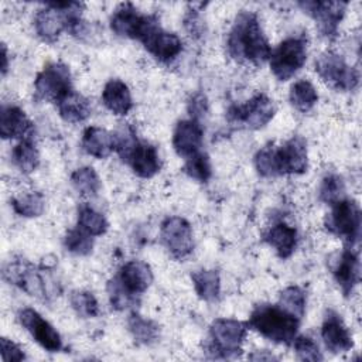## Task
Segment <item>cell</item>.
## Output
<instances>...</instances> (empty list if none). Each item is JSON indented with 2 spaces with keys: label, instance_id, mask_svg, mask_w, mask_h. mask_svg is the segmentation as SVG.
<instances>
[{
  "label": "cell",
  "instance_id": "cell-1",
  "mask_svg": "<svg viewBox=\"0 0 362 362\" xmlns=\"http://www.w3.org/2000/svg\"><path fill=\"white\" fill-rule=\"evenodd\" d=\"M229 55L240 64L260 65L269 59L272 48L259 18L252 11L236 16L226 41Z\"/></svg>",
  "mask_w": 362,
  "mask_h": 362
},
{
  "label": "cell",
  "instance_id": "cell-2",
  "mask_svg": "<svg viewBox=\"0 0 362 362\" xmlns=\"http://www.w3.org/2000/svg\"><path fill=\"white\" fill-rule=\"evenodd\" d=\"M300 321L301 320L288 314L279 305L259 304L252 310L246 324L249 328L276 344L291 345L297 337Z\"/></svg>",
  "mask_w": 362,
  "mask_h": 362
},
{
  "label": "cell",
  "instance_id": "cell-3",
  "mask_svg": "<svg viewBox=\"0 0 362 362\" xmlns=\"http://www.w3.org/2000/svg\"><path fill=\"white\" fill-rule=\"evenodd\" d=\"M247 324L233 318H216L209 325L205 354L212 359H233L240 356Z\"/></svg>",
  "mask_w": 362,
  "mask_h": 362
},
{
  "label": "cell",
  "instance_id": "cell-4",
  "mask_svg": "<svg viewBox=\"0 0 362 362\" xmlns=\"http://www.w3.org/2000/svg\"><path fill=\"white\" fill-rule=\"evenodd\" d=\"M42 272V269L34 267L25 259H16L10 260L3 267V279L10 284L20 287L28 296L47 301L51 296H55L57 291L52 290L55 288V284H49L48 281L51 280H47Z\"/></svg>",
  "mask_w": 362,
  "mask_h": 362
},
{
  "label": "cell",
  "instance_id": "cell-5",
  "mask_svg": "<svg viewBox=\"0 0 362 362\" xmlns=\"http://www.w3.org/2000/svg\"><path fill=\"white\" fill-rule=\"evenodd\" d=\"M307 61V41L303 37H288L270 52L269 64L279 81L294 76Z\"/></svg>",
  "mask_w": 362,
  "mask_h": 362
},
{
  "label": "cell",
  "instance_id": "cell-6",
  "mask_svg": "<svg viewBox=\"0 0 362 362\" xmlns=\"http://www.w3.org/2000/svg\"><path fill=\"white\" fill-rule=\"evenodd\" d=\"M325 229L342 238L352 247L361 235V209L354 199H341L331 205V212L324 219Z\"/></svg>",
  "mask_w": 362,
  "mask_h": 362
},
{
  "label": "cell",
  "instance_id": "cell-7",
  "mask_svg": "<svg viewBox=\"0 0 362 362\" xmlns=\"http://www.w3.org/2000/svg\"><path fill=\"white\" fill-rule=\"evenodd\" d=\"M315 72L335 90H354L359 85V72L332 51H325L315 59Z\"/></svg>",
  "mask_w": 362,
  "mask_h": 362
},
{
  "label": "cell",
  "instance_id": "cell-8",
  "mask_svg": "<svg viewBox=\"0 0 362 362\" xmlns=\"http://www.w3.org/2000/svg\"><path fill=\"white\" fill-rule=\"evenodd\" d=\"M69 68L62 62H49L34 81V93L37 100L58 103L64 96L72 92Z\"/></svg>",
  "mask_w": 362,
  "mask_h": 362
},
{
  "label": "cell",
  "instance_id": "cell-9",
  "mask_svg": "<svg viewBox=\"0 0 362 362\" xmlns=\"http://www.w3.org/2000/svg\"><path fill=\"white\" fill-rule=\"evenodd\" d=\"M158 24L154 16L141 14L132 3H122L110 17V28L115 34L132 40H141Z\"/></svg>",
  "mask_w": 362,
  "mask_h": 362
},
{
  "label": "cell",
  "instance_id": "cell-10",
  "mask_svg": "<svg viewBox=\"0 0 362 362\" xmlns=\"http://www.w3.org/2000/svg\"><path fill=\"white\" fill-rule=\"evenodd\" d=\"M276 113L274 102L264 93H256L246 103L232 106L228 110V120L257 130L266 126Z\"/></svg>",
  "mask_w": 362,
  "mask_h": 362
},
{
  "label": "cell",
  "instance_id": "cell-11",
  "mask_svg": "<svg viewBox=\"0 0 362 362\" xmlns=\"http://www.w3.org/2000/svg\"><path fill=\"white\" fill-rule=\"evenodd\" d=\"M276 175L303 174L308 167L307 143L300 136H293L279 147H273Z\"/></svg>",
  "mask_w": 362,
  "mask_h": 362
},
{
  "label": "cell",
  "instance_id": "cell-12",
  "mask_svg": "<svg viewBox=\"0 0 362 362\" xmlns=\"http://www.w3.org/2000/svg\"><path fill=\"white\" fill-rule=\"evenodd\" d=\"M161 242L174 259H185L194 249L192 229L187 219L168 216L161 223Z\"/></svg>",
  "mask_w": 362,
  "mask_h": 362
},
{
  "label": "cell",
  "instance_id": "cell-13",
  "mask_svg": "<svg viewBox=\"0 0 362 362\" xmlns=\"http://www.w3.org/2000/svg\"><path fill=\"white\" fill-rule=\"evenodd\" d=\"M298 6L314 18L318 31L327 38H335L338 25L345 14L346 1H300Z\"/></svg>",
  "mask_w": 362,
  "mask_h": 362
},
{
  "label": "cell",
  "instance_id": "cell-14",
  "mask_svg": "<svg viewBox=\"0 0 362 362\" xmlns=\"http://www.w3.org/2000/svg\"><path fill=\"white\" fill-rule=\"evenodd\" d=\"M17 317L20 324L44 349L48 352H59L62 349V339L58 331L34 308H23L18 311Z\"/></svg>",
  "mask_w": 362,
  "mask_h": 362
},
{
  "label": "cell",
  "instance_id": "cell-15",
  "mask_svg": "<svg viewBox=\"0 0 362 362\" xmlns=\"http://www.w3.org/2000/svg\"><path fill=\"white\" fill-rule=\"evenodd\" d=\"M144 48L160 62L174 61L182 51V42L174 33L164 31L156 24L141 40Z\"/></svg>",
  "mask_w": 362,
  "mask_h": 362
},
{
  "label": "cell",
  "instance_id": "cell-16",
  "mask_svg": "<svg viewBox=\"0 0 362 362\" xmlns=\"http://www.w3.org/2000/svg\"><path fill=\"white\" fill-rule=\"evenodd\" d=\"M321 338L327 349L332 354H344L354 348V341L348 328L341 315L332 310L325 313L321 327Z\"/></svg>",
  "mask_w": 362,
  "mask_h": 362
},
{
  "label": "cell",
  "instance_id": "cell-17",
  "mask_svg": "<svg viewBox=\"0 0 362 362\" xmlns=\"http://www.w3.org/2000/svg\"><path fill=\"white\" fill-rule=\"evenodd\" d=\"M0 134L6 139H33L34 124L25 112L16 105H3L0 112Z\"/></svg>",
  "mask_w": 362,
  "mask_h": 362
},
{
  "label": "cell",
  "instance_id": "cell-18",
  "mask_svg": "<svg viewBox=\"0 0 362 362\" xmlns=\"http://www.w3.org/2000/svg\"><path fill=\"white\" fill-rule=\"evenodd\" d=\"M202 141L204 130L199 122L187 119L177 123L173 134V147L180 157L188 158L201 151Z\"/></svg>",
  "mask_w": 362,
  "mask_h": 362
},
{
  "label": "cell",
  "instance_id": "cell-19",
  "mask_svg": "<svg viewBox=\"0 0 362 362\" xmlns=\"http://www.w3.org/2000/svg\"><path fill=\"white\" fill-rule=\"evenodd\" d=\"M116 279L126 291L139 298L153 283V273L147 263L130 260L122 266Z\"/></svg>",
  "mask_w": 362,
  "mask_h": 362
},
{
  "label": "cell",
  "instance_id": "cell-20",
  "mask_svg": "<svg viewBox=\"0 0 362 362\" xmlns=\"http://www.w3.org/2000/svg\"><path fill=\"white\" fill-rule=\"evenodd\" d=\"M359 257L358 253L352 250L351 246L345 247V250L341 253L335 267H334V279L337 284L339 286L344 296H349L354 290V287L359 281Z\"/></svg>",
  "mask_w": 362,
  "mask_h": 362
},
{
  "label": "cell",
  "instance_id": "cell-21",
  "mask_svg": "<svg viewBox=\"0 0 362 362\" xmlns=\"http://www.w3.org/2000/svg\"><path fill=\"white\" fill-rule=\"evenodd\" d=\"M126 164H129L133 173L141 178H151L160 171L161 167L156 147L143 140H139L126 160Z\"/></svg>",
  "mask_w": 362,
  "mask_h": 362
},
{
  "label": "cell",
  "instance_id": "cell-22",
  "mask_svg": "<svg viewBox=\"0 0 362 362\" xmlns=\"http://www.w3.org/2000/svg\"><path fill=\"white\" fill-rule=\"evenodd\" d=\"M102 102L113 115L124 116L133 107L132 93L127 85L120 79H110L102 90Z\"/></svg>",
  "mask_w": 362,
  "mask_h": 362
},
{
  "label": "cell",
  "instance_id": "cell-23",
  "mask_svg": "<svg viewBox=\"0 0 362 362\" xmlns=\"http://www.w3.org/2000/svg\"><path fill=\"white\" fill-rule=\"evenodd\" d=\"M81 146L86 154L95 158H106L115 151L113 133L98 126H89L82 134Z\"/></svg>",
  "mask_w": 362,
  "mask_h": 362
},
{
  "label": "cell",
  "instance_id": "cell-24",
  "mask_svg": "<svg viewBox=\"0 0 362 362\" xmlns=\"http://www.w3.org/2000/svg\"><path fill=\"white\" fill-rule=\"evenodd\" d=\"M264 242L269 243L279 257L287 259L297 246V229L286 222H277L264 233Z\"/></svg>",
  "mask_w": 362,
  "mask_h": 362
},
{
  "label": "cell",
  "instance_id": "cell-25",
  "mask_svg": "<svg viewBox=\"0 0 362 362\" xmlns=\"http://www.w3.org/2000/svg\"><path fill=\"white\" fill-rule=\"evenodd\" d=\"M57 109H58L59 116L68 123L85 122L92 112L89 100L83 95H81L75 90H72L66 96H64L57 103Z\"/></svg>",
  "mask_w": 362,
  "mask_h": 362
},
{
  "label": "cell",
  "instance_id": "cell-26",
  "mask_svg": "<svg viewBox=\"0 0 362 362\" xmlns=\"http://www.w3.org/2000/svg\"><path fill=\"white\" fill-rule=\"evenodd\" d=\"M191 280L198 297L204 301L212 303L219 298L221 279L216 270H197L191 274Z\"/></svg>",
  "mask_w": 362,
  "mask_h": 362
},
{
  "label": "cell",
  "instance_id": "cell-27",
  "mask_svg": "<svg viewBox=\"0 0 362 362\" xmlns=\"http://www.w3.org/2000/svg\"><path fill=\"white\" fill-rule=\"evenodd\" d=\"M11 160L23 174L35 171L40 164V153L33 139L18 140L11 150Z\"/></svg>",
  "mask_w": 362,
  "mask_h": 362
},
{
  "label": "cell",
  "instance_id": "cell-28",
  "mask_svg": "<svg viewBox=\"0 0 362 362\" xmlns=\"http://www.w3.org/2000/svg\"><path fill=\"white\" fill-rule=\"evenodd\" d=\"M127 328L137 344L150 345L160 337V327L154 321L133 311L127 318Z\"/></svg>",
  "mask_w": 362,
  "mask_h": 362
},
{
  "label": "cell",
  "instance_id": "cell-29",
  "mask_svg": "<svg viewBox=\"0 0 362 362\" xmlns=\"http://www.w3.org/2000/svg\"><path fill=\"white\" fill-rule=\"evenodd\" d=\"M288 99L293 107H296L298 112L305 113L311 110L318 102V93L310 81L301 79L291 85Z\"/></svg>",
  "mask_w": 362,
  "mask_h": 362
},
{
  "label": "cell",
  "instance_id": "cell-30",
  "mask_svg": "<svg viewBox=\"0 0 362 362\" xmlns=\"http://www.w3.org/2000/svg\"><path fill=\"white\" fill-rule=\"evenodd\" d=\"M71 182L79 195L85 198H95L100 189V180L92 167L76 168L71 174Z\"/></svg>",
  "mask_w": 362,
  "mask_h": 362
},
{
  "label": "cell",
  "instance_id": "cell-31",
  "mask_svg": "<svg viewBox=\"0 0 362 362\" xmlns=\"http://www.w3.org/2000/svg\"><path fill=\"white\" fill-rule=\"evenodd\" d=\"M78 228H81L90 236H100L106 233L109 223L103 214L98 212L86 204H82L78 208Z\"/></svg>",
  "mask_w": 362,
  "mask_h": 362
},
{
  "label": "cell",
  "instance_id": "cell-32",
  "mask_svg": "<svg viewBox=\"0 0 362 362\" xmlns=\"http://www.w3.org/2000/svg\"><path fill=\"white\" fill-rule=\"evenodd\" d=\"M13 211L24 218H35L44 212L45 198L41 192H27L11 199Z\"/></svg>",
  "mask_w": 362,
  "mask_h": 362
},
{
  "label": "cell",
  "instance_id": "cell-33",
  "mask_svg": "<svg viewBox=\"0 0 362 362\" xmlns=\"http://www.w3.org/2000/svg\"><path fill=\"white\" fill-rule=\"evenodd\" d=\"M305 291L298 286H288L280 293L277 305L281 307L288 314L301 320L305 313Z\"/></svg>",
  "mask_w": 362,
  "mask_h": 362
},
{
  "label": "cell",
  "instance_id": "cell-34",
  "mask_svg": "<svg viewBox=\"0 0 362 362\" xmlns=\"http://www.w3.org/2000/svg\"><path fill=\"white\" fill-rule=\"evenodd\" d=\"M69 303L74 311L82 318H93L98 317L100 310L96 297L90 291L75 290L69 296Z\"/></svg>",
  "mask_w": 362,
  "mask_h": 362
},
{
  "label": "cell",
  "instance_id": "cell-35",
  "mask_svg": "<svg viewBox=\"0 0 362 362\" xmlns=\"http://www.w3.org/2000/svg\"><path fill=\"white\" fill-rule=\"evenodd\" d=\"M64 246L68 252L78 255V256H86L92 253L93 249V238L82 230L81 228L69 229L64 238Z\"/></svg>",
  "mask_w": 362,
  "mask_h": 362
},
{
  "label": "cell",
  "instance_id": "cell-36",
  "mask_svg": "<svg viewBox=\"0 0 362 362\" xmlns=\"http://www.w3.org/2000/svg\"><path fill=\"white\" fill-rule=\"evenodd\" d=\"M184 171L188 177L199 181V182H206L212 174L211 161H209L208 154L198 151L197 154L185 158Z\"/></svg>",
  "mask_w": 362,
  "mask_h": 362
},
{
  "label": "cell",
  "instance_id": "cell-37",
  "mask_svg": "<svg viewBox=\"0 0 362 362\" xmlns=\"http://www.w3.org/2000/svg\"><path fill=\"white\" fill-rule=\"evenodd\" d=\"M345 198V184L338 174H328L322 178L320 187V199L328 205H334Z\"/></svg>",
  "mask_w": 362,
  "mask_h": 362
},
{
  "label": "cell",
  "instance_id": "cell-38",
  "mask_svg": "<svg viewBox=\"0 0 362 362\" xmlns=\"http://www.w3.org/2000/svg\"><path fill=\"white\" fill-rule=\"evenodd\" d=\"M107 294H109V300L110 304L115 310H126L130 308L133 305L137 304L139 298L132 296L129 291H126L123 288V286L119 283V280L116 277H113L112 280H109L107 283Z\"/></svg>",
  "mask_w": 362,
  "mask_h": 362
},
{
  "label": "cell",
  "instance_id": "cell-39",
  "mask_svg": "<svg viewBox=\"0 0 362 362\" xmlns=\"http://www.w3.org/2000/svg\"><path fill=\"white\" fill-rule=\"evenodd\" d=\"M293 346L298 359L301 361H310V362L322 361V354L318 345L310 337H305V335L296 337L293 341Z\"/></svg>",
  "mask_w": 362,
  "mask_h": 362
},
{
  "label": "cell",
  "instance_id": "cell-40",
  "mask_svg": "<svg viewBox=\"0 0 362 362\" xmlns=\"http://www.w3.org/2000/svg\"><path fill=\"white\" fill-rule=\"evenodd\" d=\"M1 344V358L6 362H20L25 359V354L23 351V348L20 345H17L16 342H13L11 339L3 337L0 339Z\"/></svg>",
  "mask_w": 362,
  "mask_h": 362
},
{
  "label": "cell",
  "instance_id": "cell-41",
  "mask_svg": "<svg viewBox=\"0 0 362 362\" xmlns=\"http://www.w3.org/2000/svg\"><path fill=\"white\" fill-rule=\"evenodd\" d=\"M188 112L192 120L199 122L208 113V100L204 93H195L188 102Z\"/></svg>",
  "mask_w": 362,
  "mask_h": 362
},
{
  "label": "cell",
  "instance_id": "cell-42",
  "mask_svg": "<svg viewBox=\"0 0 362 362\" xmlns=\"http://www.w3.org/2000/svg\"><path fill=\"white\" fill-rule=\"evenodd\" d=\"M8 68V54H7V48L6 44H1V74L6 75Z\"/></svg>",
  "mask_w": 362,
  "mask_h": 362
},
{
  "label": "cell",
  "instance_id": "cell-43",
  "mask_svg": "<svg viewBox=\"0 0 362 362\" xmlns=\"http://www.w3.org/2000/svg\"><path fill=\"white\" fill-rule=\"evenodd\" d=\"M250 359H256V361H272V359H276L272 354L266 355V354H255V355H250Z\"/></svg>",
  "mask_w": 362,
  "mask_h": 362
}]
</instances>
